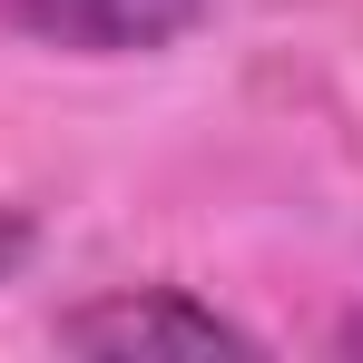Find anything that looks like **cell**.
<instances>
[{
    "mask_svg": "<svg viewBox=\"0 0 363 363\" xmlns=\"http://www.w3.org/2000/svg\"><path fill=\"white\" fill-rule=\"evenodd\" d=\"M60 354H99V363H147V354H265V334L236 324L226 304L186 295V285H99L50 314Z\"/></svg>",
    "mask_w": 363,
    "mask_h": 363,
    "instance_id": "1",
    "label": "cell"
},
{
    "mask_svg": "<svg viewBox=\"0 0 363 363\" xmlns=\"http://www.w3.org/2000/svg\"><path fill=\"white\" fill-rule=\"evenodd\" d=\"M0 20L69 60H147V50H177L206 20V0H0Z\"/></svg>",
    "mask_w": 363,
    "mask_h": 363,
    "instance_id": "2",
    "label": "cell"
},
{
    "mask_svg": "<svg viewBox=\"0 0 363 363\" xmlns=\"http://www.w3.org/2000/svg\"><path fill=\"white\" fill-rule=\"evenodd\" d=\"M20 255H30V216H20V206H0V285L20 275Z\"/></svg>",
    "mask_w": 363,
    "mask_h": 363,
    "instance_id": "3",
    "label": "cell"
}]
</instances>
